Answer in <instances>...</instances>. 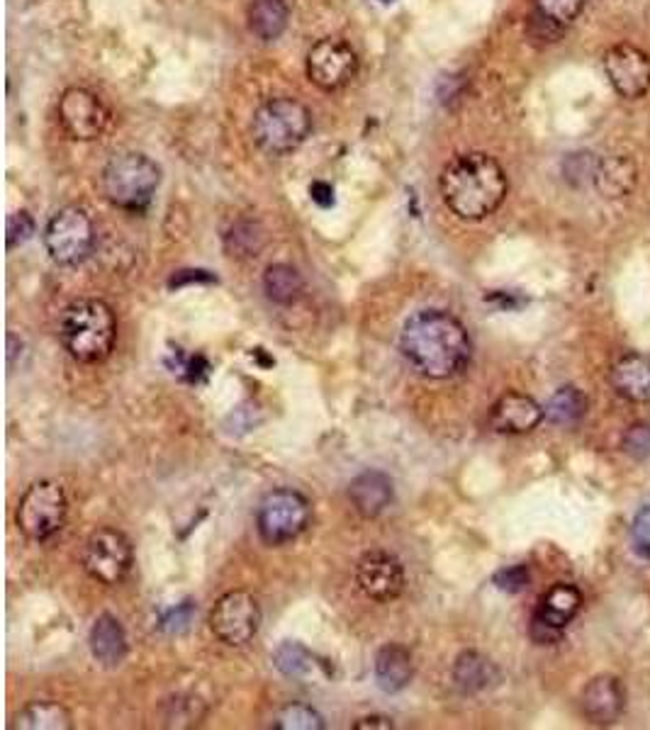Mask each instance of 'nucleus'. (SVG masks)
<instances>
[{"instance_id":"obj_1","label":"nucleus","mask_w":650,"mask_h":730,"mask_svg":"<svg viewBox=\"0 0 650 730\" xmlns=\"http://www.w3.org/2000/svg\"><path fill=\"white\" fill-rule=\"evenodd\" d=\"M400 348L410 366L432 380L458 375L473 356L468 329L441 310H424L410 317L400 334Z\"/></svg>"},{"instance_id":"obj_2","label":"nucleus","mask_w":650,"mask_h":730,"mask_svg":"<svg viewBox=\"0 0 650 730\" xmlns=\"http://www.w3.org/2000/svg\"><path fill=\"white\" fill-rule=\"evenodd\" d=\"M441 198L458 220L480 222L495 215L509 193L502 164L485 151L461 154L444 168Z\"/></svg>"},{"instance_id":"obj_3","label":"nucleus","mask_w":650,"mask_h":730,"mask_svg":"<svg viewBox=\"0 0 650 730\" xmlns=\"http://www.w3.org/2000/svg\"><path fill=\"white\" fill-rule=\"evenodd\" d=\"M59 336L78 363L105 361L117 339L115 312L103 300H78L64 310Z\"/></svg>"},{"instance_id":"obj_4","label":"nucleus","mask_w":650,"mask_h":730,"mask_svg":"<svg viewBox=\"0 0 650 730\" xmlns=\"http://www.w3.org/2000/svg\"><path fill=\"white\" fill-rule=\"evenodd\" d=\"M312 132L310 110L295 98H271L254 112L251 134L268 156H285L300 149Z\"/></svg>"},{"instance_id":"obj_5","label":"nucleus","mask_w":650,"mask_h":730,"mask_svg":"<svg viewBox=\"0 0 650 730\" xmlns=\"http://www.w3.org/2000/svg\"><path fill=\"white\" fill-rule=\"evenodd\" d=\"M103 193L110 205L130 212H142L161 183V168L139 151L115 154L103 168Z\"/></svg>"},{"instance_id":"obj_6","label":"nucleus","mask_w":650,"mask_h":730,"mask_svg":"<svg viewBox=\"0 0 650 730\" xmlns=\"http://www.w3.org/2000/svg\"><path fill=\"white\" fill-rule=\"evenodd\" d=\"M66 514H69V502H66V494L59 482L40 480L35 485H30L20 497L15 524L30 541L42 543L61 531V526L66 524Z\"/></svg>"},{"instance_id":"obj_7","label":"nucleus","mask_w":650,"mask_h":730,"mask_svg":"<svg viewBox=\"0 0 650 730\" xmlns=\"http://www.w3.org/2000/svg\"><path fill=\"white\" fill-rule=\"evenodd\" d=\"M312 507L305 494L298 490L268 492L256 512V529L268 546H285L305 534L310 526Z\"/></svg>"},{"instance_id":"obj_8","label":"nucleus","mask_w":650,"mask_h":730,"mask_svg":"<svg viewBox=\"0 0 650 730\" xmlns=\"http://www.w3.org/2000/svg\"><path fill=\"white\" fill-rule=\"evenodd\" d=\"M96 244V227L81 207H61L44 229V249L59 266H76L88 258Z\"/></svg>"},{"instance_id":"obj_9","label":"nucleus","mask_w":650,"mask_h":730,"mask_svg":"<svg viewBox=\"0 0 650 730\" xmlns=\"http://www.w3.org/2000/svg\"><path fill=\"white\" fill-rule=\"evenodd\" d=\"M132 563H134L132 543L122 531L103 526V529H98L88 536L83 550V568L88 575L98 580L100 584H108V587L120 584L130 575Z\"/></svg>"},{"instance_id":"obj_10","label":"nucleus","mask_w":650,"mask_h":730,"mask_svg":"<svg viewBox=\"0 0 650 730\" xmlns=\"http://www.w3.org/2000/svg\"><path fill=\"white\" fill-rule=\"evenodd\" d=\"M210 628L222 643L246 645L261 628V606L249 592H227L212 606Z\"/></svg>"},{"instance_id":"obj_11","label":"nucleus","mask_w":650,"mask_h":730,"mask_svg":"<svg viewBox=\"0 0 650 730\" xmlns=\"http://www.w3.org/2000/svg\"><path fill=\"white\" fill-rule=\"evenodd\" d=\"M358 74V56L349 42L324 37L307 52V78L322 91H339Z\"/></svg>"},{"instance_id":"obj_12","label":"nucleus","mask_w":650,"mask_h":730,"mask_svg":"<svg viewBox=\"0 0 650 730\" xmlns=\"http://www.w3.org/2000/svg\"><path fill=\"white\" fill-rule=\"evenodd\" d=\"M59 122L76 142H93L105 132L110 112L96 93L86 88H69L59 98Z\"/></svg>"},{"instance_id":"obj_13","label":"nucleus","mask_w":650,"mask_h":730,"mask_svg":"<svg viewBox=\"0 0 650 730\" xmlns=\"http://www.w3.org/2000/svg\"><path fill=\"white\" fill-rule=\"evenodd\" d=\"M604 74L614 91L626 100H638L650 91V56L636 44H614L604 54Z\"/></svg>"},{"instance_id":"obj_14","label":"nucleus","mask_w":650,"mask_h":730,"mask_svg":"<svg viewBox=\"0 0 650 730\" xmlns=\"http://www.w3.org/2000/svg\"><path fill=\"white\" fill-rule=\"evenodd\" d=\"M356 582L368 599L390 604L405 592L407 577L400 558L388 553V550H371V553L358 560Z\"/></svg>"},{"instance_id":"obj_15","label":"nucleus","mask_w":650,"mask_h":730,"mask_svg":"<svg viewBox=\"0 0 650 730\" xmlns=\"http://www.w3.org/2000/svg\"><path fill=\"white\" fill-rule=\"evenodd\" d=\"M546 419L539 402L522 392H507L490 409V426L497 434H529Z\"/></svg>"},{"instance_id":"obj_16","label":"nucleus","mask_w":650,"mask_h":730,"mask_svg":"<svg viewBox=\"0 0 650 730\" xmlns=\"http://www.w3.org/2000/svg\"><path fill=\"white\" fill-rule=\"evenodd\" d=\"M626 706V689L616 677L592 680L582 692V711L597 726H612L621 718Z\"/></svg>"},{"instance_id":"obj_17","label":"nucleus","mask_w":650,"mask_h":730,"mask_svg":"<svg viewBox=\"0 0 650 730\" xmlns=\"http://www.w3.org/2000/svg\"><path fill=\"white\" fill-rule=\"evenodd\" d=\"M349 499L358 514L376 519L392 504V480L380 470H366L351 480Z\"/></svg>"},{"instance_id":"obj_18","label":"nucleus","mask_w":650,"mask_h":730,"mask_svg":"<svg viewBox=\"0 0 650 730\" xmlns=\"http://www.w3.org/2000/svg\"><path fill=\"white\" fill-rule=\"evenodd\" d=\"M376 682L385 694H397L407 687L414 675L412 653L400 643H388L376 655Z\"/></svg>"},{"instance_id":"obj_19","label":"nucleus","mask_w":650,"mask_h":730,"mask_svg":"<svg viewBox=\"0 0 650 730\" xmlns=\"http://www.w3.org/2000/svg\"><path fill=\"white\" fill-rule=\"evenodd\" d=\"M580 609H582L580 589L575 587V584L560 582L543 594L539 609H536V614H534V619L556 628V631H565V626L575 619Z\"/></svg>"},{"instance_id":"obj_20","label":"nucleus","mask_w":650,"mask_h":730,"mask_svg":"<svg viewBox=\"0 0 650 730\" xmlns=\"http://www.w3.org/2000/svg\"><path fill=\"white\" fill-rule=\"evenodd\" d=\"M595 188L602 198L607 200H621L626 195L634 193V188L638 183V168L629 159V156H607V159H599L597 171H595Z\"/></svg>"},{"instance_id":"obj_21","label":"nucleus","mask_w":650,"mask_h":730,"mask_svg":"<svg viewBox=\"0 0 650 730\" xmlns=\"http://www.w3.org/2000/svg\"><path fill=\"white\" fill-rule=\"evenodd\" d=\"M612 385L624 400L650 402V356H624L612 370Z\"/></svg>"},{"instance_id":"obj_22","label":"nucleus","mask_w":650,"mask_h":730,"mask_svg":"<svg viewBox=\"0 0 650 730\" xmlns=\"http://www.w3.org/2000/svg\"><path fill=\"white\" fill-rule=\"evenodd\" d=\"M91 653L103 667H117L127 658L125 628L115 616L103 614L91 628Z\"/></svg>"},{"instance_id":"obj_23","label":"nucleus","mask_w":650,"mask_h":730,"mask_svg":"<svg viewBox=\"0 0 650 730\" xmlns=\"http://www.w3.org/2000/svg\"><path fill=\"white\" fill-rule=\"evenodd\" d=\"M453 682L463 694H478L497 682V667L475 650H466L456 658Z\"/></svg>"},{"instance_id":"obj_24","label":"nucleus","mask_w":650,"mask_h":730,"mask_svg":"<svg viewBox=\"0 0 650 730\" xmlns=\"http://www.w3.org/2000/svg\"><path fill=\"white\" fill-rule=\"evenodd\" d=\"M273 662H276V667L290 680L310 682V680L329 675V672L324 670V662H320L315 655H312L305 645L293 643V640H288V643L276 648Z\"/></svg>"},{"instance_id":"obj_25","label":"nucleus","mask_w":650,"mask_h":730,"mask_svg":"<svg viewBox=\"0 0 650 730\" xmlns=\"http://www.w3.org/2000/svg\"><path fill=\"white\" fill-rule=\"evenodd\" d=\"M290 20L285 0H254L249 5V27L259 40L273 42L283 35Z\"/></svg>"},{"instance_id":"obj_26","label":"nucleus","mask_w":650,"mask_h":730,"mask_svg":"<svg viewBox=\"0 0 650 730\" xmlns=\"http://www.w3.org/2000/svg\"><path fill=\"white\" fill-rule=\"evenodd\" d=\"M264 290L266 297L276 302V305H295L305 292V280L288 263H273L266 268L264 273Z\"/></svg>"},{"instance_id":"obj_27","label":"nucleus","mask_w":650,"mask_h":730,"mask_svg":"<svg viewBox=\"0 0 650 730\" xmlns=\"http://www.w3.org/2000/svg\"><path fill=\"white\" fill-rule=\"evenodd\" d=\"M71 714L56 701H32L15 716L13 728L22 730H69Z\"/></svg>"},{"instance_id":"obj_28","label":"nucleus","mask_w":650,"mask_h":730,"mask_svg":"<svg viewBox=\"0 0 650 730\" xmlns=\"http://www.w3.org/2000/svg\"><path fill=\"white\" fill-rule=\"evenodd\" d=\"M543 412H546V419L551 424H558V426L575 424V422H580L582 417H585L587 397H585V392L573 388V385L560 388L556 395L548 400Z\"/></svg>"},{"instance_id":"obj_29","label":"nucleus","mask_w":650,"mask_h":730,"mask_svg":"<svg viewBox=\"0 0 650 730\" xmlns=\"http://www.w3.org/2000/svg\"><path fill=\"white\" fill-rule=\"evenodd\" d=\"M276 730H322L324 718L305 704H290L276 716Z\"/></svg>"},{"instance_id":"obj_30","label":"nucleus","mask_w":650,"mask_h":730,"mask_svg":"<svg viewBox=\"0 0 650 730\" xmlns=\"http://www.w3.org/2000/svg\"><path fill=\"white\" fill-rule=\"evenodd\" d=\"M534 8L541 18L565 27L582 13L585 0H534Z\"/></svg>"},{"instance_id":"obj_31","label":"nucleus","mask_w":650,"mask_h":730,"mask_svg":"<svg viewBox=\"0 0 650 730\" xmlns=\"http://www.w3.org/2000/svg\"><path fill=\"white\" fill-rule=\"evenodd\" d=\"M32 234H35V220L30 217V212L20 210V212H13V215L8 217V222H5L8 249H15V246H22L25 242H30Z\"/></svg>"},{"instance_id":"obj_32","label":"nucleus","mask_w":650,"mask_h":730,"mask_svg":"<svg viewBox=\"0 0 650 730\" xmlns=\"http://www.w3.org/2000/svg\"><path fill=\"white\" fill-rule=\"evenodd\" d=\"M597 164L599 159L595 154H573L565 159V176L568 181L578 183L580 178L582 181H595V171H597Z\"/></svg>"},{"instance_id":"obj_33","label":"nucleus","mask_w":650,"mask_h":730,"mask_svg":"<svg viewBox=\"0 0 650 730\" xmlns=\"http://www.w3.org/2000/svg\"><path fill=\"white\" fill-rule=\"evenodd\" d=\"M624 451L643 460L650 456V426L648 424H636L624 436Z\"/></svg>"},{"instance_id":"obj_34","label":"nucleus","mask_w":650,"mask_h":730,"mask_svg":"<svg viewBox=\"0 0 650 730\" xmlns=\"http://www.w3.org/2000/svg\"><path fill=\"white\" fill-rule=\"evenodd\" d=\"M631 543L638 555L650 560V507L636 514L631 524Z\"/></svg>"},{"instance_id":"obj_35","label":"nucleus","mask_w":650,"mask_h":730,"mask_svg":"<svg viewBox=\"0 0 650 730\" xmlns=\"http://www.w3.org/2000/svg\"><path fill=\"white\" fill-rule=\"evenodd\" d=\"M529 580H531L529 568H526V565H512V568L500 570L492 582H495L497 589H502V592L517 594V592H522L526 587V584H529Z\"/></svg>"},{"instance_id":"obj_36","label":"nucleus","mask_w":650,"mask_h":730,"mask_svg":"<svg viewBox=\"0 0 650 730\" xmlns=\"http://www.w3.org/2000/svg\"><path fill=\"white\" fill-rule=\"evenodd\" d=\"M190 619H193V606H190V602H186L183 606H178L176 611H171L166 616L164 628H171V631L176 628V631H178V628H186L190 624Z\"/></svg>"},{"instance_id":"obj_37","label":"nucleus","mask_w":650,"mask_h":730,"mask_svg":"<svg viewBox=\"0 0 650 730\" xmlns=\"http://www.w3.org/2000/svg\"><path fill=\"white\" fill-rule=\"evenodd\" d=\"M310 195L317 202L320 207H332L334 205V188L324 181H315L310 186Z\"/></svg>"},{"instance_id":"obj_38","label":"nucleus","mask_w":650,"mask_h":730,"mask_svg":"<svg viewBox=\"0 0 650 730\" xmlns=\"http://www.w3.org/2000/svg\"><path fill=\"white\" fill-rule=\"evenodd\" d=\"M186 280H188V283H193V280H195V283H198V280H203V283H212V280H215V278H212L208 271H181V273H178V276L171 280V288L183 285Z\"/></svg>"},{"instance_id":"obj_39","label":"nucleus","mask_w":650,"mask_h":730,"mask_svg":"<svg viewBox=\"0 0 650 730\" xmlns=\"http://www.w3.org/2000/svg\"><path fill=\"white\" fill-rule=\"evenodd\" d=\"M368 728L388 730V728H392V721H390V718H383V716H368V718H361V721L354 723V730H368Z\"/></svg>"},{"instance_id":"obj_40","label":"nucleus","mask_w":650,"mask_h":730,"mask_svg":"<svg viewBox=\"0 0 650 730\" xmlns=\"http://www.w3.org/2000/svg\"><path fill=\"white\" fill-rule=\"evenodd\" d=\"M380 3H385V5H390V3H395V0H380Z\"/></svg>"}]
</instances>
